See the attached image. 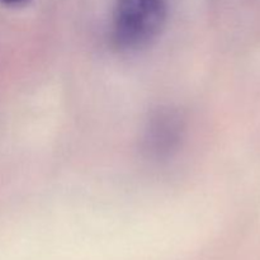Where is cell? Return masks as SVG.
<instances>
[{
	"instance_id": "2",
	"label": "cell",
	"mask_w": 260,
	"mask_h": 260,
	"mask_svg": "<svg viewBox=\"0 0 260 260\" xmlns=\"http://www.w3.org/2000/svg\"><path fill=\"white\" fill-rule=\"evenodd\" d=\"M3 3L5 4H9V5H15V4H20V3H24L27 0H2Z\"/></svg>"
},
{
	"instance_id": "1",
	"label": "cell",
	"mask_w": 260,
	"mask_h": 260,
	"mask_svg": "<svg viewBox=\"0 0 260 260\" xmlns=\"http://www.w3.org/2000/svg\"><path fill=\"white\" fill-rule=\"evenodd\" d=\"M167 18L165 0H116L114 41L126 50L146 47L161 35Z\"/></svg>"
}]
</instances>
